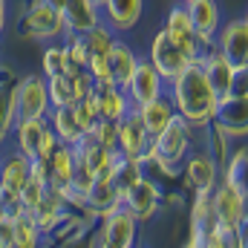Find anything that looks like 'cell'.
Segmentation results:
<instances>
[{
  "label": "cell",
  "instance_id": "cell-33",
  "mask_svg": "<svg viewBox=\"0 0 248 248\" xmlns=\"http://www.w3.org/2000/svg\"><path fill=\"white\" fill-rule=\"evenodd\" d=\"M87 136H90V139H95L101 147H107V150H116V144H119V122L98 119V122L93 124V130H90Z\"/></svg>",
  "mask_w": 248,
  "mask_h": 248
},
{
  "label": "cell",
  "instance_id": "cell-17",
  "mask_svg": "<svg viewBox=\"0 0 248 248\" xmlns=\"http://www.w3.org/2000/svg\"><path fill=\"white\" fill-rule=\"evenodd\" d=\"M29 176V159L23 153H6L0 159V199L6 208H15L17 205V193Z\"/></svg>",
  "mask_w": 248,
  "mask_h": 248
},
{
  "label": "cell",
  "instance_id": "cell-2",
  "mask_svg": "<svg viewBox=\"0 0 248 248\" xmlns=\"http://www.w3.org/2000/svg\"><path fill=\"white\" fill-rule=\"evenodd\" d=\"M211 202H214V217L225 246H237V240L246 234V190L219 179L217 187L211 190Z\"/></svg>",
  "mask_w": 248,
  "mask_h": 248
},
{
  "label": "cell",
  "instance_id": "cell-9",
  "mask_svg": "<svg viewBox=\"0 0 248 248\" xmlns=\"http://www.w3.org/2000/svg\"><path fill=\"white\" fill-rule=\"evenodd\" d=\"M122 205L139 219V222H147L159 214V205H162V187L156 185L150 176H139L133 185L122 193Z\"/></svg>",
  "mask_w": 248,
  "mask_h": 248
},
{
  "label": "cell",
  "instance_id": "cell-39",
  "mask_svg": "<svg viewBox=\"0 0 248 248\" xmlns=\"http://www.w3.org/2000/svg\"><path fill=\"white\" fill-rule=\"evenodd\" d=\"M41 3H46V6H52V9H58V12L63 9V0H41Z\"/></svg>",
  "mask_w": 248,
  "mask_h": 248
},
{
  "label": "cell",
  "instance_id": "cell-8",
  "mask_svg": "<svg viewBox=\"0 0 248 248\" xmlns=\"http://www.w3.org/2000/svg\"><path fill=\"white\" fill-rule=\"evenodd\" d=\"M139 237V219L124 208L116 205L110 214H104V225L98 231V246L104 248H130Z\"/></svg>",
  "mask_w": 248,
  "mask_h": 248
},
{
  "label": "cell",
  "instance_id": "cell-12",
  "mask_svg": "<svg viewBox=\"0 0 248 248\" xmlns=\"http://www.w3.org/2000/svg\"><path fill=\"white\" fill-rule=\"evenodd\" d=\"M162 29L168 32V38L187 55L190 63H196L199 58H202L205 46L199 44V38H196V32H193V26H190V17H187L185 3H179V6H173V9L168 12V20H165Z\"/></svg>",
  "mask_w": 248,
  "mask_h": 248
},
{
  "label": "cell",
  "instance_id": "cell-3",
  "mask_svg": "<svg viewBox=\"0 0 248 248\" xmlns=\"http://www.w3.org/2000/svg\"><path fill=\"white\" fill-rule=\"evenodd\" d=\"M190 127H187L179 116L168 124L162 133H156L150 139V162L147 165H156L162 173H176V168L182 165L187 153H190Z\"/></svg>",
  "mask_w": 248,
  "mask_h": 248
},
{
  "label": "cell",
  "instance_id": "cell-5",
  "mask_svg": "<svg viewBox=\"0 0 248 248\" xmlns=\"http://www.w3.org/2000/svg\"><path fill=\"white\" fill-rule=\"evenodd\" d=\"M214 46L219 49V55L231 63L237 72L248 69V20L246 17H234L225 26H219Z\"/></svg>",
  "mask_w": 248,
  "mask_h": 248
},
{
  "label": "cell",
  "instance_id": "cell-13",
  "mask_svg": "<svg viewBox=\"0 0 248 248\" xmlns=\"http://www.w3.org/2000/svg\"><path fill=\"white\" fill-rule=\"evenodd\" d=\"M199 69L205 72V78H208V84H211V90L217 93V98H225V95H231L234 90H237V78L240 75H246V72H237L231 63L225 61L222 55H219V49L214 46L211 52H202V58H199Z\"/></svg>",
  "mask_w": 248,
  "mask_h": 248
},
{
  "label": "cell",
  "instance_id": "cell-21",
  "mask_svg": "<svg viewBox=\"0 0 248 248\" xmlns=\"http://www.w3.org/2000/svg\"><path fill=\"white\" fill-rule=\"evenodd\" d=\"M63 23H66V32H90L93 26L101 23V9L95 0H63Z\"/></svg>",
  "mask_w": 248,
  "mask_h": 248
},
{
  "label": "cell",
  "instance_id": "cell-38",
  "mask_svg": "<svg viewBox=\"0 0 248 248\" xmlns=\"http://www.w3.org/2000/svg\"><path fill=\"white\" fill-rule=\"evenodd\" d=\"M6 17H9V3H6V0H0V32L6 29Z\"/></svg>",
  "mask_w": 248,
  "mask_h": 248
},
{
  "label": "cell",
  "instance_id": "cell-11",
  "mask_svg": "<svg viewBox=\"0 0 248 248\" xmlns=\"http://www.w3.org/2000/svg\"><path fill=\"white\" fill-rule=\"evenodd\" d=\"M116 150L127 159L141 162V165L150 162V133L144 130V124L136 116V110H130L119 122V144H116Z\"/></svg>",
  "mask_w": 248,
  "mask_h": 248
},
{
  "label": "cell",
  "instance_id": "cell-26",
  "mask_svg": "<svg viewBox=\"0 0 248 248\" xmlns=\"http://www.w3.org/2000/svg\"><path fill=\"white\" fill-rule=\"evenodd\" d=\"M72 165H75V147L72 144H58L46 159V185L55 187V190H63L69 185Z\"/></svg>",
  "mask_w": 248,
  "mask_h": 248
},
{
  "label": "cell",
  "instance_id": "cell-15",
  "mask_svg": "<svg viewBox=\"0 0 248 248\" xmlns=\"http://www.w3.org/2000/svg\"><path fill=\"white\" fill-rule=\"evenodd\" d=\"M124 93H127L130 104L139 107V104H144V101L159 98V95L165 93V81H162V75L153 69V63L144 61V58H139L133 75H130V81H127V87H124Z\"/></svg>",
  "mask_w": 248,
  "mask_h": 248
},
{
  "label": "cell",
  "instance_id": "cell-25",
  "mask_svg": "<svg viewBox=\"0 0 248 248\" xmlns=\"http://www.w3.org/2000/svg\"><path fill=\"white\" fill-rule=\"evenodd\" d=\"M95 90V101H98V116L110 119V122H122L124 116L133 110L127 93L116 84H104V87H93Z\"/></svg>",
  "mask_w": 248,
  "mask_h": 248
},
{
  "label": "cell",
  "instance_id": "cell-22",
  "mask_svg": "<svg viewBox=\"0 0 248 248\" xmlns=\"http://www.w3.org/2000/svg\"><path fill=\"white\" fill-rule=\"evenodd\" d=\"M133 110H136V116L141 119L144 130L150 133V139H153L156 133H162L168 124L176 119V110H173L170 98H165V93H162L159 98H153V101H144V104L133 107Z\"/></svg>",
  "mask_w": 248,
  "mask_h": 248
},
{
  "label": "cell",
  "instance_id": "cell-41",
  "mask_svg": "<svg viewBox=\"0 0 248 248\" xmlns=\"http://www.w3.org/2000/svg\"><path fill=\"white\" fill-rule=\"evenodd\" d=\"M95 3H98V6H101V0H95Z\"/></svg>",
  "mask_w": 248,
  "mask_h": 248
},
{
  "label": "cell",
  "instance_id": "cell-27",
  "mask_svg": "<svg viewBox=\"0 0 248 248\" xmlns=\"http://www.w3.org/2000/svg\"><path fill=\"white\" fill-rule=\"evenodd\" d=\"M44 127H46V119H20V122L12 124V139H15V150L23 153L26 159H32L38 153V141L44 136Z\"/></svg>",
  "mask_w": 248,
  "mask_h": 248
},
{
  "label": "cell",
  "instance_id": "cell-1",
  "mask_svg": "<svg viewBox=\"0 0 248 248\" xmlns=\"http://www.w3.org/2000/svg\"><path fill=\"white\" fill-rule=\"evenodd\" d=\"M170 87V104L176 110V116L190 127V130H205L214 124L217 116V93L211 90L205 72L199 69V63L185 66L173 81H168Z\"/></svg>",
  "mask_w": 248,
  "mask_h": 248
},
{
  "label": "cell",
  "instance_id": "cell-23",
  "mask_svg": "<svg viewBox=\"0 0 248 248\" xmlns=\"http://www.w3.org/2000/svg\"><path fill=\"white\" fill-rule=\"evenodd\" d=\"M12 248H38L41 246V228L32 217V211L15 205L12 211Z\"/></svg>",
  "mask_w": 248,
  "mask_h": 248
},
{
  "label": "cell",
  "instance_id": "cell-28",
  "mask_svg": "<svg viewBox=\"0 0 248 248\" xmlns=\"http://www.w3.org/2000/svg\"><path fill=\"white\" fill-rule=\"evenodd\" d=\"M81 205H84L87 211L104 217V214H110L116 205H122V196H119V190L113 185V179H95L93 187L87 190V196H84Z\"/></svg>",
  "mask_w": 248,
  "mask_h": 248
},
{
  "label": "cell",
  "instance_id": "cell-35",
  "mask_svg": "<svg viewBox=\"0 0 248 248\" xmlns=\"http://www.w3.org/2000/svg\"><path fill=\"white\" fill-rule=\"evenodd\" d=\"M246 147H240L234 156H231V162H228V170H225V176H219L222 182H228V185L240 187V190H246Z\"/></svg>",
  "mask_w": 248,
  "mask_h": 248
},
{
  "label": "cell",
  "instance_id": "cell-30",
  "mask_svg": "<svg viewBox=\"0 0 248 248\" xmlns=\"http://www.w3.org/2000/svg\"><path fill=\"white\" fill-rule=\"evenodd\" d=\"M12 81L6 78H0V147H3V141L9 139V133H12V124H15V101H12Z\"/></svg>",
  "mask_w": 248,
  "mask_h": 248
},
{
  "label": "cell",
  "instance_id": "cell-40",
  "mask_svg": "<svg viewBox=\"0 0 248 248\" xmlns=\"http://www.w3.org/2000/svg\"><path fill=\"white\" fill-rule=\"evenodd\" d=\"M6 211H12V208H6V205H3V199H0V214H6Z\"/></svg>",
  "mask_w": 248,
  "mask_h": 248
},
{
  "label": "cell",
  "instance_id": "cell-19",
  "mask_svg": "<svg viewBox=\"0 0 248 248\" xmlns=\"http://www.w3.org/2000/svg\"><path fill=\"white\" fill-rule=\"evenodd\" d=\"M185 168V185L199 193V190H214L219 182V162L211 153H187L182 159Z\"/></svg>",
  "mask_w": 248,
  "mask_h": 248
},
{
  "label": "cell",
  "instance_id": "cell-6",
  "mask_svg": "<svg viewBox=\"0 0 248 248\" xmlns=\"http://www.w3.org/2000/svg\"><path fill=\"white\" fill-rule=\"evenodd\" d=\"M93 90V78L87 69H63L58 75L46 78V93L52 107H72Z\"/></svg>",
  "mask_w": 248,
  "mask_h": 248
},
{
  "label": "cell",
  "instance_id": "cell-36",
  "mask_svg": "<svg viewBox=\"0 0 248 248\" xmlns=\"http://www.w3.org/2000/svg\"><path fill=\"white\" fill-rule=\"evenodd\" d=\"M44 78H49V75H58L66 69V52H63V44H49L46 49H44Z\"/></svg>",
  "mask_w": 248,
  "mask_h": 248
},
{
  "label": "cell",
  "instance_id": "cell-32",
  "mask_svg": "<svg viewBox=\"0 0 248 248\" xmlns=\"http://www.w3.org/2000/svg\"><path fill=\"white\" fill-rule=\"evenodd\" d=\"M84 44H87L90 55H107V49L113 44V29L101 20L98 26H93L90 32H84Z\"/></svg>",
  "mask_w": 248,
  "mask_h": 248
},
{
  "label": "cell",
  "instance_id": "cell-20",
  "mask_svg": "<svg viewBox=\"0 0 248 248\" xmlns=\"http://www.w3.org/2000/svg\"><path fill=\"white\" fill-rule=\"evenodd\" d=\"M101 20L113 32H130L144 12V0H101Z\"/></svg>",
  "mask_w": 248,
  "mask_h": 248
},
{
  "label": "cell",
  "instance_id": "cell-14",
  "mask_svg": "<svg viewBox=\"0 0 248 248\" xmlns=\"http://www.w3.org/2000/svg\"><path fill=\"white\" fill-rule=\"evenodd\" d=\"M190 17V26L199 38L202 46H214V38L222 26V15H219V3L217 0H182Z\"/></svg>",
  "mask_w": 248,
  "mask_h": 248
},
{
  "label": "cell",
  "instance_id": "cell-34",
  "mask_svg": "<svg viewBox=\"0 0 248 248\" xmlns=\"http://www.w3.org/2000/svg\"><path fill=\"white\" fill-rule=\"evenodd\" d=\"M44 190H46V182L29 173V176H26V182H23V187H20V193H17V205H20V208H26V211H32V208L41 202Z\"/></svg>",
  "mask_w": 248,
  "mask_h": 248
},
{
  "label": "cell",
  "instance_id": "cell-29",
  "mask_svg": "<svg viewBox=\"0 0 248 248\" xmlns=\"http://www.w3.org/2000/svg\"><path fill=\"white\" fill-rule=\"evenodd\" d=\"M52 113H46L49 116V127H52V133L58 136V141L61 144H78L81 139H84V133H81V127L75 122V113H72V107H49Z\"/></svg>",
  "mask_w": 248,
  "mask_h": 248
},
{
  "label": "cell",
  "instance_id": "cell-37",
  "mask_svg": "<svg viewBox=\"0 0 248 248\" xmlns=\"http://www.w3.org/2000/svg\"><path fill=\"white\" fill-rule=\"evenodd\" d=\"M84 69L90 72V78H93V87H104V84H113V75H110V63H107V55H90Z\"/></svg>",
  "mask_w": 248,
  "mask_h": 248
},
{
  "label": "cell",
  "instance_id": "cell-10",
  "mask_svg": "<svg viewBox=\"0 0 248 248\" xmlns=\"http://www.w3.org/2000/svg\"><path fill=\"white\" fill-rule=\"evenodd\" d=\"M147 61L153 63V69L162 75V81L168 84V81H173L185 66H190L187 61V55L168 38V32L165 29H159L156 35H153V41H150V55H147Z\"/></svg>",
  "mask_w": 248,
  "mask_h": 248
},
{
  "label": "cell",
  "instance_id": "cell-4",
  "mask_svg": "<svg viewBox=\"0 0 248 248\" xmlns=\"http://www.w3.org/2000/svg\"><path fill=\"white\" fill-rule=\"evenodd\" d=\"M12 101H15V122L20 119H46L49 113V93H46V78L44 75H26L12 87Z\"/></svg>",
  "mask_w": 248,
  "mask_h": 248
},
{
  "label": "cell",
  "instance_id": "cell-7",
  "mask_svg": "<svg viewBox=\"0 0 248 248\" xmlns=\"http://www.w3.org/2000/svg\"><path fill=\"white\" fill-rule=\"evenodd\" d=\"M20 29H23V35L35 38V41H58V38H63V32H66V23H63V15L58 9L35 0L26 9V15H23Z\"/></svg>",
  "mask_w": 248,
  "mask_h": 248
},
{
  "label": "cell",
  "instance_id": "cell-31",
  "mask_svg": "<svg viewBox=\"0 0 248 248\" xmlns=\"http://www.w3.org/2000/svg\"><path fill=\"white\" fill-rule=\"evenodd\" d=\"M66 44H63V52H66V69H84L87 66V44H84V35L78 32H63Z\"/></svg>",
  "mask_w": 248,
  "mask_h": 248
},
{
  "label": "cell",
  "instance_id": "cell-18",
  "mask_svg": "<svg viewBox=\"0 0 248 248\" xmlns=\"http://www.w3.org/2000/svg\"><path fill=\"white\" fill-rule=\"evenodd\" d=\"M248 116H246V90H234L231 95L219 98L217 104V116H214V127H219L225 136H246V127H248Z\"/></svg>",
  "mask_w": 248,
  "mask_h": 248
},
{
  "label": "cell",
  "instance_id": "cell-16",
  "mask_svg": "<svg viewBox=\"0 0 248 248\" xmlns=\"http://www.w3.org/2000/svg\"><path fill=\"white\" fill-rule=\"evenodd\" d=\"M32 217H35V222H38V228H41L44 237L46 234H55V231H61V225L69 219V202L63 199L61 190L46 185L41 202L32 208Z\"/></svg>",
  "mask_w": 248,
  "mask_h": 248
},
{
  "label": "cell",
  "instance_id": "cell-24",
  "mask_svg": "<svg viewBox=\"0 0 248 248\" xmlns=\"http://www.w3.org/2000/svg\"><path fill=\"white\" fill-rule=\"evenodd\" d=\"M107 63H110L113 84L124 90L127 81H130V75H133V69H136V63H139V55L133 52L130 44H124V41H119V38H113V44H110V49H107Z\"/></svg>",
  "mask_w": 248,
  "mask_h": 248
}]
</instances>
